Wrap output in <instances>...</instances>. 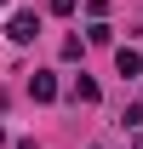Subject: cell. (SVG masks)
Wrapping results in <instances>:
<instances>
[{
  "instance_id": "cell-1",
  "label": "cell",
  "mask_w": 143,
  "mask_h": 149,
  "mask_svg": "<svg viewBox=\"0 0 143 149\" xmlns=\"http://www.w3.org/2000/svg\"><path fill=\"white\" fill-rule=\"evenodd\" d=\"M6 35L17 40V46H29V40H35V35H40V23H35V12H17V17L6 23Z\"/></svg>"
},
{
  "instance_id": "cell-4",
  "label": "cell",
  "mask_w": 143,
  "mask_h": 149,
  "mask_svg": "<svg viewBox=\"0 0 143 149\" xmlns=\"http://www.w3.org/2000/svg\"><path fill=\"white\" fill-rule=\"evenodd\" d=\"M74 97L80 103H97V80H74Z\"/></svg>"
},
{
  "instance_id": "cell-2",
  "label": "cell",
  "mask_w": 143,
  "mask_h": 149,
  "mask_svg": "<svg viewBox=\"0 0 143 149\" xmlns=\"http://www.w3.org/2000/svg\"><path fill=\"white\" fill-rule=\"evenodd\" d=\"M29 97H35V103H52V97H57V80H52V74H29Z\"/></svg>"
},
{
  "instance_id": "cell-8",
  "label": "cell",
  "mask_w": 143,
  "mask_h": 149,
  "mask_svg": "<svg viewBox=\"0 0 143 149\" xmlns=\"http://www.w3.org/2000/svg\"><path fill=\"white\" fill-rule=\"evenodd\" d=\"M0 6H6V0H0Z\"/></svg>"
},
{
  "instance_id": "cell-3",
  "label": "cell",
  "mask_w": 143,
  "mask_h": 149,
  "mask_svg": "<svg viewBox=\"0 0 143 149\" xmlns=\"http://www.w3.org/2000/svg\"><path fill=\"white\" fill-rule=\"evenodd\" d=\"M115 69H120V74H143V52L120 46V52H115Z\"/></svg>"
},
{
  "instance_id": "cell-5",
  "label": "cell",
  "mask_w": 143,
  "mask_h": 149,
  "mask_svg": "<svg viewBox=\"0 0 143 149\" xmlns=\"http://www.w3.org/2000/svg\"><path fill=\"white\" fill-rule=\"evenodd\" d=\"M126 126H132V132L143 126V103H132V109H126Z\"/></svg>"
},
{
  "instance_id": "cell-6",
  "label": "cell",
  "mask_w": 143,
  "mask_h": 149,
  "mask_svg": "<svg viewBox=\"0 0 143 149\" xmlns=\"http://www.w3.org/2000/svg\"><path fill=\"white\" fill-rule=\"evenodd\" d=\"M52 12H57V17H69V12H74V0H52Z\"/></svg>"
},
{
  "instance_id": "cell-7",
  "label": "cell",
  "mask_w": 143,
  "mask_h": 149,
  "mask_svg": "<svg viewBox=\"0 0 143 149\" xmlns=\"http://www.w3.org/2000/svg\"><path fill=\"white\" fill-rule=\"evenodd\" d=\"M137 149H143V126H137Z\"/></svg>"
}]
</instances>
